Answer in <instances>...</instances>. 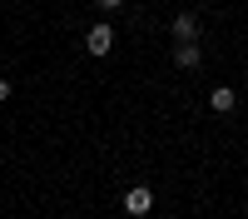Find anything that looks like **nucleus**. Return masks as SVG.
Masks as SVG:
<instances>
[{
	"mask_svg": "<svg viewBox=\"0 0 248 219\" xmlns=\"http://www.w3.org/2000/svg\"><path fill=\"white\" fill-rule=\"evenodd\" d=\"M154 209V194H149V185H134L129 194H124V214H134V219H144Z\"/></svg>",
	"mask_w": 248,
	"mask_h": 219,
	"instance_id": "obj_1",
	"label": "nucleus"
},
{
	"mask_svg": "<svg viewBox=\"0 0 248 219\" xmlns=\"http://www.w3.org/2000/svg\"><path fill=\"white\" fill-rule=\"evenodd\" d=\"M85 50H90V55H109V50H114V30H109V25H90Z\"/></svg>",
	"mask_w": 248,
	"mask_h": 219,
	"instance_id": "obj_2",
	"label": "nucleus"
},
{
	"mask_svg": "<svg viewBox=\"0 0 248 219\" xmlns=\"http://www.w3.org/2000/svg\"><path fill=\"white\" fill-rule=\"evenodd\" d=\"M199 60H203V55H199L194 40H179V45H174V65H179V70H194Z\"/></svg>",
	"mask_w": 248,
	"mask_h": 219,
	"instance_id": "obj_3",
	"label": "nucleus"
},
{
	"mask_svg": "<svg viewBox=\"0 0 248 219\" xmlns=\"http://www.w3.org/2000/svg\"><path fill=\"white\" fill-rule=\"evenodd\" d=\"M199 35V15L194 10H179L174 15V40H194Z\"/></svg>",
	"mask_w": 248,
	"mask_h": 219,
	"instance_id": "obj_4",
	"label": "nucleus"
},
{
	"mask_svg": "<svg viewBox=\"0 0 248 219\" xmlns=\"http://www.w3.org/2000/svg\"><path fill=\"white\" fill-rule=\"evenodd\" d=\"M209 105H214L218 115H229V110H233V90H214V95H209Z\"/></svg>",
	"mask_w": 248,
	"mask_h": 219,
	"instance_id": "obj_5",
	"label": "nucleus"
},
{
	"mask_svg": "<svg viewBox=\"0 0 248 219\" xmlns=\"http://www.w3.org/2000/svg\"><path fill=\"white\" fill-rule=\"evenodd\" d=\"M5 100H10V80H0V105H5Z\"/></svg>",
	"mask_w": 248,
	"mask_h": 219,
	"instance_id": "obj_6",
	"label": "nucleus"
},
{
	"mask_svg": "<svg viewBox=\"0 0 248 219\" xmlns=\"http://www.w3.org/2000/svg\"><path fill=\"white\" fill-rule=\"evenodd\" d=\"M94 5H99V10H119V0H94Z\"/></svg>",
	"mask_w": 248,
	"mask_h": 219,
	"instance_id": "obj_7",
	"label": "nucleus"
}]
</instances>
